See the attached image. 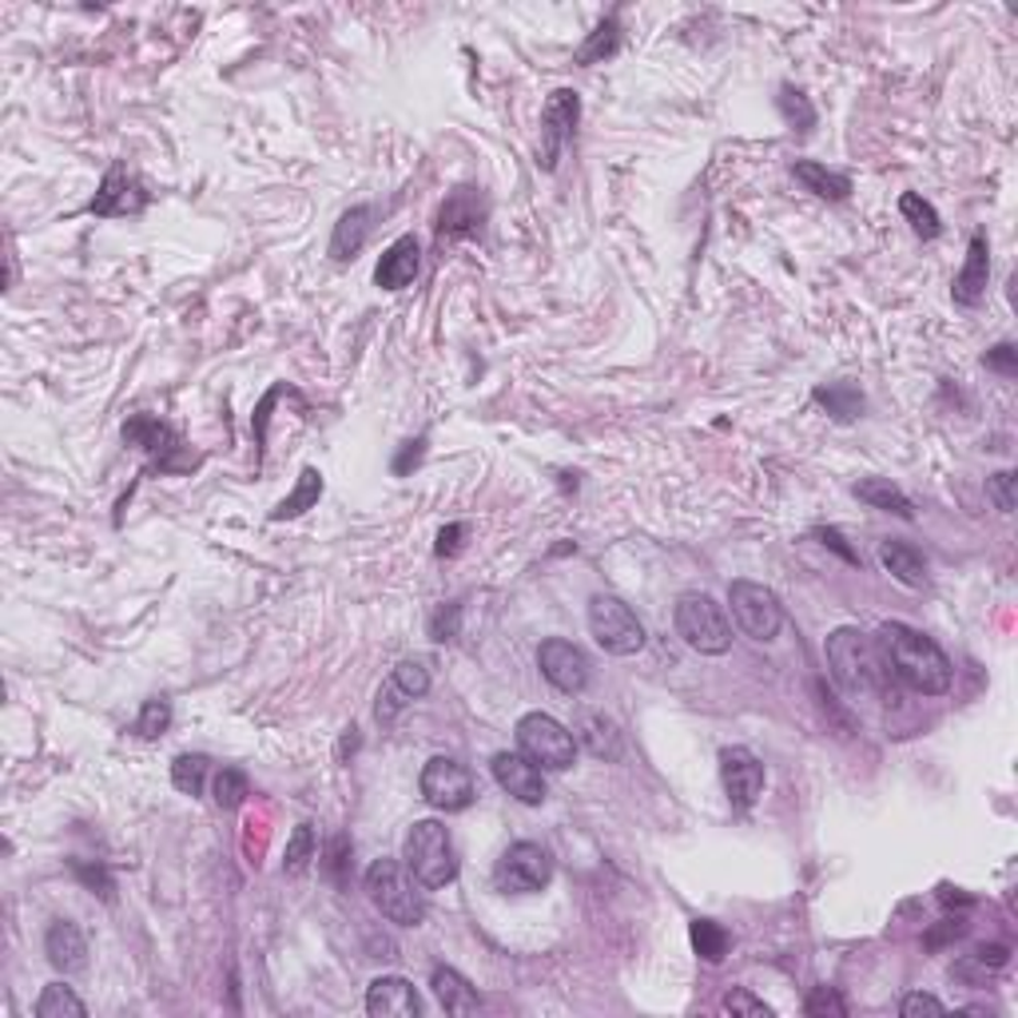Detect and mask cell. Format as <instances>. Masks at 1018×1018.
<instances>
[{
	"instance_id": "cell-23",
	"label": "cell",
	"mask_w": 1018,
	"mask_h": 1018,
	"mask_svg": "<svg viewBox=\"0 0 1018 1018\" xmlns=\"http://www.w3.org/2000/svg\"><path fill=\"white\" fill-rule=\"evenodd\" d=\"M879 562H884V569L892 573L899 585H907V589H923L927 585L923 553L915 550V545H907V541H884V545H879Z\"/></svg>"
},
{
	"instance_id": "cell-11",
	"label": "cell",
	"mask_w": 1018,
	"mask_h": 1018,
	"mask_svg": "<svg viewBox=\"0 0 1018 1018\" xmlns=\"http://www.w3.org/2000/svg\"><path fill=\"white\" fill-rule=\"evenodd\" d=\"M538 668H541V676L557 688V693H565V697L585 693L589 680H593V665H589V656H585V649L582 644L565 641V637H550V641H541Z\"/></svg>"
},
{
	"instance_id": "cell-20",
	"label": "cell",
	"mask_w": 1018,
	"mask_h": 1018,
	"mask_svg": "<svg viewBox=\"0 0 1018 1018\" xmlns=\"http://www.w3.org/2000/svg\"><path fill=\"white\" fill-rule=\"evenodd\" d=\"M44 955L64 975H80L84 966H88V943H84L80 927L73 919H56L48 927V936H44Z\"/></svg>"
},
{
	"instance_id": "cell-27",
	"label": "cell",
	"mask_w": 1018,
	"mask_h": 1018,
	"mask_svg": "<svg viewBox=\"0 0 1018 1018\" xmlns=\"http://www.w3.org/2000/svg\"><path fill=\"white\" fill-rule=\"evenodd\" d=\"M322 498V474L314 466H307L299 474V486L287 494V498L279 501V506L270 509V521H291L299 518V513H307V509L314 506V501Z\"/></svg>"
},
{
	"instance_id": "cell-41",
	"label": "cell",
	"mask_w": 1018,
	"mask_h": 1018,
	"mask_svg": "<svg viewBox=\"0 0 1018 1018\" xmlns=\"http://www.w3.org/2000/svg\"><path fill=\"white\" fill-rule=\"evenodd\" d=\"M457 633H462V605L457 601L438 605L434 617H430V637L434 641H454Z\"/></svg>"
},
{
	"instance_id": "cell-39",
	"label": "cell",
	"mask_w": 1018,
	"mask_h": 1018,
	"mask_svg": "<svg viewBox=\"0 0 1018 1018\" xmlns=\"http://www.w3.org/2000/svg\"><path fill=\"white\" fill-rule=\"evenodd\" d=\"M351 840L346 836H334L331 843H327V852H322V872L331 875L334 884L343 887L346 884V875H351Z\"/></svg>"
},
{
	"instance_id": "cell-1",
	"label": "cell",
	"mask_w": 1018,
	"mask_h": 1018,
	"mask_svg": "<svg viewBox=\"0 0 1018 1018\" xmlns=\"http://www.w3.org/2000/svg\"><path fill=\"white\" fill-rule=\"evenodd\" d=\"M875 653L887 676H895L904 688L919 693V697H943L951 688V661L931 637L904 621H887L875 633Z\"/></svg>"
},
{
	"instance_id": "cell-12",
	"label": "cell",
	"mask_w": 1018,
	"mask_h": 1018,
	"mask_svg": "<svg viewBox=\"0 0 1018 1018\" xmlns=\"http://www.w3.org/2000/svg\"><path fill=\"white\" fill-rule=\"evenodd\" d=\"M577 120H582V96L573 88H557L541 112V167L545 171L557 167L565 140H573V132H577Z\"/></svg>"
},
{
	"instance_id": "cell-50",
	"label": "cell",
	"mask_w": 1018,
	"mask_h": 1018,
	"mask_svg": "<svg viewBox=\"0 0 1018 1018\" xmlns=\"http://www.w3.org/2000/svg\"><path fill=\"white\" fill-rule=\"evenodd\" d=\"M816 538H820L823 545H831V550L840 553V557H843L848 565H860V553H855L852 545H843V533H840V530H816Z\"/></svg>"
},
{
	"instance_id": "cell-42",
	"label": "cell",
	"mask_w": 1018,
	"mask_h": 1018,
	"mask_svg": "<svg viewBox=\"0 0 1018 1018\" xmlns=\"http://www.w3.org/2000/svg\"><path fill=\"white\" fill-rule=\"evenodd\" d=\"M720 1007L728 1010V1015H752V1018H772V1007L764 1003V998H756L752 991H744V987H732L724 995V1003Z\"/></svg>"
},
{
	"instance_id": "cell-14",
	"label": "cell",
	"mask_w": 1018,
	"mask_h": 1018,
	"mask_svg": "<svg viewBox=\"0 0 1018 1018\" xmlns=\"http://www.w3.org/2000/svg\"><path fill=\"white\" fill-rule=\"evenodd\" d=\"M147 208V191L144 184L128 171V164H112L108 167L104 184H100V191L92 196V203H88V211L92 215H140V211Z\"/></svg>"
},
{
	"instance_id": "cell-6",
	"label": "cell",
	"mask_w": 1018,
	"mask_h": 1018,
	"mask_svg": "<svg viewBox=\"0 0 1018 1018\" xmlns=\"http://www.w3.org/2000/svg\"><path fill=\"white\" fill-rule=\"evenodd\" d=\"M518 749H521V756H530L533 764H541V768H550V772L573 768V760H577V740H573V732L562 720H553L550 712H525V717L518 720Z\"/></svg>"
},
{
	"instance_id": "cell-37",
	"label": "cell",
	"mask_w": 1018,
	"mask_h": 1018,
	"mask_svg": "<svg viewBox=\"0 0 1018 1018\" xmlns=\"http://www.w3.org/2000/svg\"><path fill=\"white\" fill-rule=\"evenodd\" d=\"M211 792H215V804L223 811H235L243 800L251 796L247 788V776H243L240 768H219L215 772V784H211Z\"/></svg>"
},
{
	"instance_id": "cell-5",
	"label": "cell",
	"mask_w": 1018,
	"mask_h": 1018,
	"mask_svg": "<svg viewBox=\"0 0 1018 1018\" xmlns=\"http://www.w3.org/2000/svg\"><path fill=\"white\" fill-rule=\"evenodd\" d=\"M402 860L427 892H438V887H446L457 879L454 840H450V831L438 820H418L414 828L406 831Z\"/></svg>"
},
{
	"instance_id": "cell-46",
	"label": "cell",
	"mask_w": 1018,
	"mask_h": 1018,
	"mask_svg": "<svg viewBox=\"0 0 1018 1018\" xmlns=\"http://www.w3.org/2000/svg\"><path fill=\"white\" fill-rule=\"evenodd\" d=\"M899 1015H904V1018L947 1015V1007H943V1003H939L936 995H923V991H915V995H907L904 1003H899Z\"/></svg>"
},
{
	"instance_id": "cell-53",
	"label": "cell",
	"mask_w": 1018,
	"mask_h": 1018,
	"mask_svg": "<svg viewBox=\"0 0 1018 1018\" xmlns=\"http://www.w3.org/2000/svg\"><path fill=\"white\" fill-rule=\"evenodd\" d=\"M422 446H427V438H414V442H406L402 457L395 462V474H406V469H410V462H418V457H422Z\"/></svg>"
},
{
	"instance_id": "cell-47",
	"label": "cell",
	"mask_w": 1018,
	"mask_h": 1018,
	"mask_svg": "<svg viewBox=\"0 0 1018 1018\" xmlns=\"http://www.w3.org/2000/svg\"><path fill=\"white\" fill-rule=\"evenodd\" d=\"M987 370H998V375L1015 378L1018 375V351L1010 343H998L995 351L987 354Z\"/></svg>"
},
{
	"instance_id": "cell-40",
	"label": "cell",
	"mask_w": 1018,
	"mask_h": 1018,
	"mask_svg": "<svg viewBox=\"0 0 1018 1018\" xmlns=\"http://www.w3.org/2000/svg\"><path fill=\"white\" fill-rule=\"evenodd\" d=\"M390 680H395V685L402 688L410 700L427 697V693H430V668L422 665V661H402V665L395 668V676H390Z\"/></svg>"
},
{
	"instance_id": "cell-8",
	"label": "cell",
	"mask_w": 1018,
	"mask_h": 1018,
	"mask_svg": "<svg viewBox=\"0 0 1018 1018\" xmlns=\"http://www.w3.org/2000/svg\"><path fill=\"white\" fill-rule=\"evenodd\" d=\"M728 605H732V621L740 624V633L752 641H772L784 624V609L779 597L760 582H732L728 585Z\"/></svg>"
},
{
	"instance_id": "cell-26",
	"label": "cell",
	"mask_w": 1018,
	"mask_h": 1018,
	"mask_svg": "<svg viewBox=\"0 0 1018 1018\" xmlns=\"http://www.w3.org/2000/svg\"><path fill=\"white\" fill-rule=\"evenodd\" d=\"M855 498L867 501L872 509H887V513H895V518L911 521L915 509L911 501H907V494L899 486H892V478H863L855 482Z\"/></svg>"
},
{
	"instance_id": "cell-9",
	"label": "cell",
	"mask_w": 1018,
	"mask_h": 1018,
	"mask_svg": "<svg viewBox=\"0 0 1018 1018\" xmlns=\"http://www.w3.org/2000/svg\"><path fill=\"white\" fill-rule=\"evenodd\" d=\"M418 788H422V800L438 811H466L469 804L478 800V788H474L469 768L466 764H457V760H450V756L427 760Z\"/></svg>"
},
{
	"instance_id": "cell-7",
	"label": "cell",
	"mask_w": 1018,
	"mask_h": 1018,
	"mask_svg": "<svg viewBox=\"0 0 1018 1018\" xmlns=\"http://www.w3.org/2000/svg\"><path fill=\"white\" fill-rule=\"evenodd\" d=\"M589 633L613 656H633L644 649V624L613 593H597L589 601Z\"/></svg>"
},
{
	"instance_id": "cell-17",
	"label": "cell",
	"mask_w": 1018,
	"mask_h": 1018,
	"mask_svg": "<svg viewBox=\"0 0 1018 1018\" xmlns=\"http://www.w3.org/2000/svg\"><path fill=\"white\" fill-rule=\"evenodd\" d=\"M482 223H486V199L474 188H454L442 203V211H438V240L478 235Z\"/></svg>"
},
{
	"instance_id": "cell-3",
	"label": "cell",
	"mask_w": 1018,
	"mask_h": 1018,
	"mask_svg": "<svg viewBox=\"0 0 1018 1018\" xmlns=\"http://www.w3.org/2000/svg\"><path fill=\"white\" fill-rule=\"evenodd\" d=\"M823 653H828V668L843 693L863 697V693L884 688L887 673H884V665H879V653H875V644L867 641V633H860L852 624H843V629L828 633Z\"/></svg>"
},
{
	"instance_id": "cell-2",
	"label": "cell",
	"mask_w": 1018,
	"mask_h": 1018,
	"mask_svg": "<svg viewBox=\"0 0 1018 1018\" xmlns=\"http://www.w3.org/2000/svg\"><path fill=\"white\" fill-rule=\"evenodd\" d=\"M366 895L383 919L398 927H418L427 919V895H422V884L414 879V872L398 860H375L366 867Z\"/></svg>"
},
{
	"instance_id": "cell-30",
	"label": "cell",
	"mask_w": 1018,
	"mask_h": 1018,
	"mask_svg": "<svg viewBox=\"0 0 1018 1018\" xmlns=\"http://www.w3.org/2000/svg\"><path fill=\"white\" fill-rule=\"evenodd\" d=\"M688 939H693V951H697L705 963H720V959L728 955V931L717 919H693Z\"/></svg>"
},
{
	"instance_id": "cell-52",
	"label": "cell",
	"mask_w": 1018,
	"mask_h": 1018,
	"mask_svg": "<svg viewBox=\"0 0 1018 1018\" xmlns=\"http://www.w3.org/2000/svg\"><path fill=\"white\" fill-rule=\"evenodd\" d=\"M975 963H978V966H1003V963H1007V947H1003V943L978 947V951H975Z\"/></svg>"
},
{
	"instance_id": "cell-24",
	"label": "cell",
	"mask_w": 1018,
	"mask_h": 1018,
	"mask_svg": "<svg viewBox=\"0 0 1018 1018\" xmlns=\"http://www.w3.org/2000/svg\"><path fill=\"white\" fill-rule=\"evenodd\" d=\"M573 740H582L597 760L621 756V732H617V724L605 717V712H582V717H577V737Z\"/></svg>"
},
{
	"instance_id": "cell-48",
	"label": "cell",
	"mask_w": 1018,
	"mask_h": 1018,
	"mask_svg": "<svg viewBox=\"0 0 1018 1018\" xmlns=\"http://www.w3.org/2000/svg\"><path fill=\"white\" fill-rule=\"evenodd\" d=\"M462 538H466V525H457V521L446 525V530L438 533V545H434L438 557H454V553L462 550Z\"/></svg>"
},
{
	"instance_id": "cell-10",
	"label": "cell",
	"mask_w": 1018,
	"mask_h": 1018,
	"mask_svg": "<svg viewBox=\"0 0 1018 1018\" xmlns=\"http://www.w3.org/2000/svg\"><path fill=\"white\" fill-rule=\"evenodd\" d=\"M550 879H553L550 852H545L541 843H530V840L506 848V855H501L498 867H494V884H498L501 892H513V895L541 892Z\"/></svg>"
},
{
	"instance_id": "cell-35",
	"label": "cell",
	"mask_w": 1018,
	"mask_h": 1018,
	"mask_svg": "<svg viewBox=\"0 0 1018 1018\" xmlns=\"http://www.w3.org/2000/svg\"><path fill=\"white\" fill-rule=\"evenodd\" d=\"M208 756H199V752H184V756H176V764H171V784H176L184 796H199L203 792V779H208Z\"/></svg>"
},
{
	"instance_id": "cell-43",
	"label": "cell",
	"mask_w": 1018,
	"mask_h": 1018,
	"mask_svg": "<svg viewBox=\"0 0 1018 1018\" xmlns=\"http://www.w3.org/2000/svg\"><path fill=\"white\" fill-rule=\"evenodd\" d=\"M406 705H410V697H406V693L395 685V680H386V685L378 688V705H375L378 724H395V720H398V712H402Z\"/></svg>"
},
{
	"instance_id": "cell-36",
	"label": "cell",
	"mask_w": 1018,
	"mask_h": 1018,
	"mask_svg": "<svg viewBox=\"0 0 1018 1018\" xmlns=\"http://www.w3.org/2000/svg\"><path fill=\"white\" fill-rule=\"evenodd\" d=\"M314 852H319V843H314V828H311V823H299V828L291 831V840H287V860H283V872H287V875H302L307 867H311Z\"/></svg>"
},
{
	"instance_id": "cell-16",
	"label": "cell",
	"mask_w": 1018,
	"mask_h": 1018,
	"mask_svg": "<svg viewBox=\"0 0 1018 1018\" xmlns=\"http://www.w3.org/2000/svg\"><path fill=\"white\" fill-rule=\"evenodd\" d=\"M366 1015L375 1018H418L422 1015V998L414 983L402 975H383L366 987Z\"/></svg>"
},
{
	"instance_id": "cell-31",
	"label": "cell",
	"mask_w": 1018,
	"mask_h": 1018,
	"mask_svg": "<svg viewBox=\"0 0 1018 1018\" xmlns=\"http://www.w3.org/2000/svg\"><path fill=\"white\" fill-rule=\"evenodd\" d=\"M776 108H779V115L788 120L792 132L808 135L811 128H816V108H811V100L800 92V88L784 84V88H779V96H776Z\"/></svg>"
},
{
	"instance_id": "cell-33",
	"label": "cell",
	"mask_w": 1018,
	"mask_h": 1018,
	"mask_svg": "<svg viewBox=\"0 0 1018 1018\" xmlns=\"http://www.w3.org/2000/svg\"><path fill=\"white\" fill-rule=\"evenodd\" d=\"M816 402L828 406V414H836L840 422H852V418H860V410H863V395L848 383L820 386V390H816Z\"/></svg>"
},
{
	"instance_id": "cell-28",
	"label": "cell",
	"mask_w": 1018,
	"mask_h": 1018,
	"mask_svg": "<svg viewBox=\"0 0 1018 1018\" xmlns=\"http://www.w3.org/2000/svg\"><path fill=\"white\" fill-rule=\"evenodd\" d=\"M124 438L132 442V446L144 450V454H152V457L167 454V450L176 446L171 430H167L164 422H159V418H152V414H135L132 422L124 427Z\"/></svg>"
},
{
	"instance_id": "cell-32",
	"label": "cell",
	"mask_w": 1018,
	"mask_h": 1018,
	"mask_svg": "<svg viewBox=\"0 0 1018 1018\" xmlns=\"http://www.w3.org/2000/svg\"><path fill=\"white\" fill-rule=\"evenodd\" d=\"M84 1018L88 1015V1007H84L80 998L73 995V987H64V983H48L41 995V1003H36V1018Z\"/></svg>"
},
{
	"instance_id": "cell-44",
	"label": "cell",
	"mask_w": 1018,
	"mask_h": 1018,
	"mask_svg": "<svg viewBox=\"0 0 1018 1018\" xmlns=\"http://www.w3.org/2000/svg\"><path fill=\"white\" fill-rule=\"evenodd\" d=\"M987 498L995 501L998 513H1010V509H1015V474H1010V469H998L995 478H987Z\"/></svg>"
},
{
	"instance_id": "cell-19",
	"label": "cell",
	"mask_w": 1018,
	"mask_h": 1018,
	"mask_svg": "<svg viewBox=\"0 0 1018 1018\" xmlns=\"http://www.w3.org/2000/svg\"><path fill=\"white\" fill-rule=\"evenodd\" d=\"M418 267H422V251H418L414 235H402L390 247L383 251V259L375 267V283L383 291H402L418 279Z\"/></svg>"
},
{
	"instance_id": "cell-13",
	"label": "cell",
	"mask_w": 1018,
	"mask_h": 1018,
	"mask_svg": "<svg viewBox=\"0 0 1018 1018\" xmlns=\"http://www.w3.org/2000/svg\"><path fill=\"white\" fill-rule=\"evenodd\" d=\"M720 779H724V792H728V800H732V808L749 811L752 804L760 800V792H764V764H760L756 752L737 744V749L720 752Z\"/></svg>"
},
{
	"instance_id": "cell-51",
	"label": "cell",
	"mask_w": 1018,
	"mask_h": 1018,
	"mask_svg": "<svg viewBox=\"0 0 1018 1018\" xmlns=\"http://www.w3.org/2000/svg\"><path fill=\"white\" fill-rule=\"evenodd\" d=\"M963 931H966V923H963V919H943V927H939V931H931V936H927V947H939V943H947V939H959V936H963Z\"/></svg>"
},
{
	"instance_id": "cell-25",
	"label": "cell",
	"mask_w": 1018,
	"mask_h": 1018,
	"mask_svg": "<svg viewBox=\"0 0 1018 1018\" xmlns=\"http://www.w3.org/2000/svg\"><path fill=\"white\" fill-rule=\"evenodd\" d=\"M792 171H796V179H800L811 196L831 199V203H840V199L852 196V179L840 176V171H828V167L816 164V159H800V164L792 167Z\"/></svg>"
},
{
	"instance_id": "cell-22",
	"label": "cell",
	"mask_w": 1018,
	"mask_h": 1018,
	"mask_svg": "<svg viewBox=\"0 0 1018 1018\" xmlns=\"http://www.w3.org/2000/svg\"><path fill=\"white\" fill-rule=\"evenodd\" d=\"M375 219V208H351L339 215V223H334V235H331V259L334 263H351L358 251H363L366 235H370V223Z\"/></svg>"
},
{
	"instance_id": "cell-4",
	"label": "cell",
	"mask_w": 1018,
	"mask_h": 1018,
	"mask_svg": "<svg viewBox=\"0 0 1018 1018\" xmlns=\"http://www.w3.org/2000/svg\"><path fill=\"white\" fill-rule=\"evenodd\" d=\"M676 637L700 656H724L732 649V621L724 605H717L708 593H680L673 609Z\"/></svg>"
},
{
	"instance_id": "cell-34",
	"label": "cell",
	"mask_w": 1018,
	"mask_h": 1018,
	"mask_svg": "<svg viewBox=\"0 0 1018 1018\" xmlns=\"http://www.w3.org/2000/svg\"><path fill=\"white\" fill-rule=\"evenodd\" d=\"M899 211H904V219L915 228V235H919V240H936L939 231H943V223H939V211L931 208L923 196H915V191H907V196L899 199Z\"/></svg>"
},
{
	"instance_id": "cell-15",
	"label": "cell",
	"mask_w": 1018,
	"mask_h": 1018,
	"mask_svg": "<svg viewBox=\"0 0 1018 1018\" xmlns=\"http://www.w3.org/2000/svg\"><path fill=\"white\" fill-rule=\"evenodd\" d=\"M494 779H498V788L509 792L513 800L530 804V808L545 804V776H541L538 764H533L530 756H521V752H498V756H494Z\"/></svg>"
},
{
	"instance_id": "cell-29",
	"label": "cell",
	"mask_w": 1018,
	"mask_h": 1018,
	"mask_svg": "<svg viewBox=\"0 0 1018 1018\" xmlns=\"http://www.w3.org/2000/svg\"><path fill=\"white\" fill-rule=\"evenodd\" d=\"M621 48V24H617V16H609V21H601L597 29H593V36L589 41L577 48V64H601V60H609V56Z\"/></svg>"
},
{
	"instance_id": "cell-18",
	"label": "cell",
	"mask_w": 1018,
	"mask_h": 1018,
	"mask_svg": "<svg viewBox=\"0 0 1018 1018\" xmlns=\"http://www.w3.org/2000/svg\"><path fill=\"white\" fill-rule=\"evenodd\" d=\"M987 279H991L987 235H983V231H975V235H971V247H966L963 270L955 275V287H951V295H955L959 307H978V302H983V295H987Z\"/></svg>"
},
{
	"instance_id": "cell-38",
	"label": "cell",
	"mask_w": 1018,
	"mask_h": 1018,
	"mask_svg": "<svg viewBox=\"0 0 1018 1018\" xmlns=\"http://www.w3.org/2000/svg\"><path fill=\"white\" fill-rule=\"evenodd\" d=\"M167 728H171V705H167L164 697L144 700V708H140V720H135V732H140L144 740H156V737H164Z\"/></svg>"
},
{
	"instance_id": "cell-45",
	"label": "cell",
	"mask_w": 1018,
	"mask_h": 1018,
	"mask_svg": "<svg viewBox=\"0 0 1018 1018\" xmlns=\"http://www.w3.org/2000/svg\"><path fill=\"white\" fill-rule=\"evenodd\" d=\"M804 1010H808V1015H816V1018H820V1015H848V1003H843V998L836 995L831 987H816L808 995V1003H804Z\"/></svg>"
},
{
	"instance_id": "cell-49",
	"label": "cell",
	"mask_w": 1018,
	"mask_h": 1018,
	"mask_svg": "<svg viewBox=\"0 0 1018 1018\" xmlns=\"http://www.w3.org/2000/svg\"><path fill=\"white\" fill-rule=\"evenodd\" d=\"M76 875H80L92 892H100L104 899H112V879L104 875V867H84V863H76Z\"/></svg>"
},
{
	"instance_id": "cell-21",
	"label": "cell",
	"mask_w": 1018,
	"mask_h": 1018,
	"mask_svg": "<svg viewBox=\"0 0 1018 1018\" xmlns=\"http://www.w3.org/2000/svg\"><path fill=\"white\" fill-rule=\"evenodd\" d=\"M430 987H434V998L442 1003V1010H446V1015H478V1010H482L478 991L469 987V978L457 975L454 966H434V975H430Z\"/></svg>"
}]
</instances>
